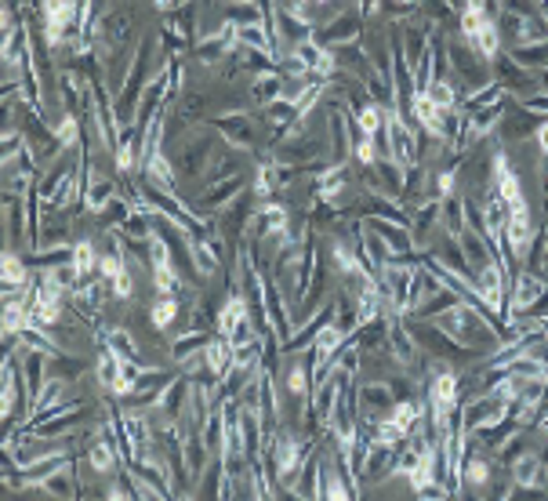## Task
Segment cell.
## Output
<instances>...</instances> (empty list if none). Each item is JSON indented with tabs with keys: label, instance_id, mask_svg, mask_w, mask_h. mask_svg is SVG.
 <instances>
[{
	"label": "cell",
	"instance_id": "obj_1",
	"mask_svg": "<svg viewBox=\"0 0 548 501\" xmlns=\"http://www.w3.org/2000/svg\"><path fill=\"white\" fill-rule=\"evenodd\" d=\"M269 450H272V476H277L280 487H291L298 468L313 454V443H302L295 432H277V440H272Z\"/></svg>",
	"mask_w": 548,
	"mask_h": 501
},
{
	"label": "cell",
	"instance_id": "obj_2",
	"mask_svg": "<svg viewBox=\"0 0 548 501\" xmlns=\"http://www.w3.org/2000/svg\"><path fill=\"white\" fill-rule=\"evenodd\" d=\"M313 41L324 44V48H331V52L364 41V15H360V8L353 5V8H345V12H335L324 26L313 30Z\"/></svg>",
	"mask_w": 548,
	"mask_h": 501
},
{
	"label": "cell",
	"instance_id": "obj_3",
	"mask_svg": "<svg viewBox=\"0 0 548 501\" xmlns=\"http://www.w3.org/2000/svg\"><path fill=\"white\" fill-rule=\"evenodd\" d=\"M505 414H508V400H505V396H497V392H479L476 400L461 403L458 421L465 425V432H468V436H476V432H483V429L497 425Z\"/></svg>",
	"mask_w": 548,
	"mask_h": 501
},
{
	"label": "cell",
	"instance_id": "obj_4",
	"mask_svg": "<svg viewBox=\"0 0 548 501\" xmlns=\"http://www.w3.org/2000/svg\"><path fill=\"white\" fill-rule=\"evenodd\" d=\"M490 178H494V189H497V196L505 200L508 211H530L526 193L519 185V175H515V167H512V160H508V153L501 146L490 156Z\"/></svg>",
	"mask_w": 548,
	"mask_h": 501
},
{
	"label": "cell",
	"instance_id": "obj_5",
	"mask_svg": "<svg viewBox=\"0 0 548 501\" xmlns=\"http://www.w3.org/2000/svg\"><path fill=\"white\" fill-rule=\"evenodd\" d=\"M335 317H338V302L335 298H327L324 306H317V317H306V320H298V327L291 331V338L280 345L288 356H295V353H306L313 342H317V335L327 327V324H335Z\"/></svg>",
	"mask_w": 548,
	"mask_h": 501
},
{
	"label": "cell",
	"instance_id": "obj_6",
	"mask_svg": "<svg viewBox=\"0 0 548 501\" xmlns=\"http://www.w3.org/2000/svg\"><path fill=\"white\" fill-rule=\"evenodd\" d=\"M447 59H450V70L468 84V88H476V84H487L490 80V62L487 59H479V52L465 41V44H458V41H450L447 44Z\"/></svg>",
	"mask_w": 548,
	"mask_h": 501
},
{
	"label": "cell",
	"instance_id": "obj_7",
	"mask_svg": "<svg viewBox=\"0 0 548 501\" xmlns=\"http://www.w3.org/2000/svg\"><path fill=\"white\" fill-rule=\"evenodd\" d=\"M207 128L218 131L222 142L232 146V149H247V153L254 149V124H250V113H214V117L207 120Z\"/></svg>",
	"mask_w": 548,
	"mask_h": 501
},
{
	"label": "cell",
	"instance_id": "obj_8",
	"mask_svg": "<svg viewBox=\"0 0 548 501\" xmlns=\"http://www.w3.org/2000/svg\"><path fill=\"white\" fill-rule=\"evenodd\" d=\"M247 164H250V153L247 149H232L222 142V149L214 153L211 167L203 171V185H218V182H229V178H243L247 175Z\"/></svg>",
	"mask_w": 548,
	"mask_h": 501
},
{
	"label": "cell",
	"instance_id": "obj_9",
	"mask_svg": "<svg viewBox=\"0 0 548 501\" xmlns=\"http://www.w3.org/2000/svg\"><path fill=\"white\" fill-rule=\"evenodd\" d=\"M544 288H548L544 277H537V273H530V269H519V273L512 277V288H508V320H512V317H523V313L544 295Z\"/></svg>",
	"mask_w": 548,
	"mask_h": 501
},
{
	"label": "cell",
	"instance_id": "obj_10",
	"mask_svg": "<svg viewBox=\"0 0 548 501\" xmlns=\"http://www.w3.org/2000/svg\"><path fill=\"white\" fill-rule=\"evenodd\" d=\"M490 66H494V73H497V84H501L505 91L519 95V99H526V95H534V88H541V84L530 77V70H523L519 62H512V55H508V52H501Z\"/></svg>",
	"mask_w": 548,
	"mask_h": 501
},
{
	"label": "cell",
	"instance_id": "obj_11",
	"mask_svg": "<svg viewBox=\"0 0 548 501\" xmlns=\"http://www.w3.org/2000/svg\"><path fill=\"white\" fill-rule=\"evenodd\" d=\"M222 149L218 138H200L193 135L185 146H182V156H178V175H203L214 160V153Z\"/></svg>",
	"mask_w": 548,
	"mask_h": 501
},
{
	"label": "cell",
	"instance_id": "obj_12",
	"mask_svg": "<svg viewBox=\"0 0 548 501\" xmlns=\"http://www.w3.org/2000/svg\"><path fill=\"white\" fill-rule=\"evenodd\" d=\"M247 320H250V302H247V295H243V291H232V295L222 302L218 317H214L218 335H225V338H232Z\"/></svg>",
	"mask_w": 548,
	"mask_h": 501
},
{
	"label": "cell",
	"instance_id": "obj_13",
	"mask_svg": "<svg viewBox=\"0 0 548 501\" xmlns=\"http://www.w3.org/2000/svg\"><path fill=\"white\" fill-rule=\"evenodd\" d=\"M385 349H389V356L400 364V367H414V360H418V342H414V335H411V327H403L400 324V317H392L389 320V342H385Z\"/></svg>",
	"mask_w": 548,
	"mask_h": 501
},
{
	"label": "cell",
	"instance_id": "obj_14",
	"mask_svg": "<svg viewBox=\"0 0 548 501\" xmlns=\"http://www.w3.org/2000/svg\"><path fill=\"white\" fill-rule=\"evenodd\" d=\"M356 403H360V411H364V414L382 418V414H389V411H392L396 392L389 389V382H364V385H356Z\"/></svg>",
	"mask_w": 548,
	"mask_h": 501
},
{
	"label": "cell",
	"instance_id": "obj_15",
	"mask_svg": "<svg viewBox=\"0 0 548 501\" xmlns=\"http://www.w3.org/2000/svg\"><path fill=\"white\" fill-rule=\"evenodd\" d=\"M19 407V356L8 349L5 353V378H0V418L12 425V414Z\"/></svg>",
	"mask_w": 548,
	"mask_h": 501
},
{
	"label": "cell",
	"instance_id": "obj_16",
	"mask_svg": "<svg viewBox=\"0 0 548 501\" xmlns=\"http://www.w3.org/2000/svg\"><path fill=\"white\" fill-rule=\"evenodd\" d=\"M508 472H512V479H515V490H523V487H541V490H544V483H548V472H544V465H541V454H534V450H523V454L508 465Z\"/></svg>",
	"mask_w": 548,
	"mask_h": 501
},
{
	"label": "cell",
	"instance_id": "obj_17",
	"mask_svg": "<svg viewBox=\"0 0 548 501\" xmlns=\"http://www.w3.org/2000/svg\"><path fill=\"white\" fill-rule=\"evenodd\" d=\"M458 240H461V250H465V259H468V266H472V273L476 269H483V266H490V262H497V255H494V247L487 243V236L483 232H476V229H461L458 232Z\"/></svg>",
	"mask_w": 548,
	"mask_h": 501
},
{
	"label": "cell",
	"instance_id": "obj_18",
	"mask_svg": "<svg viewBox=\"0 0 548 501\" xmlns=\"http://www.w3.org/2000/svg\"><path fill=\"white\" fill-rule=\"evenodd\" d=\"M243 185H247V178H229V182L207 185L203 196H200V207H207V211H229L243 196Z\"/></svg>",
	"mask_w": 548,
	"mask_h": 501
},
{
	"label": "cell",
	"instance_id": "obj_19",
	"mask_svg": "<svg viewBox=\"0 0 548 501\" xmlns=\"http://www.w3.org/2000/svg\"><path fill=\"white\" fill-rule=\"evenodd\" d=\"M203 360H207V374H211V378H225V374L232 371V360H236V345H232L225 335H218V338H211V342H207V349H203Z\"/></svg>",
	"mask_w": 548,
	"mask_h": 501
},
{
	"label": "cell",
	"instance_id": "obj_20",
	"mask_svg": "<svg viewBox=\"0 0 548 501\" xmlns=\"http://www.w3.org/2000/svg\"><path fill=\"white\" fill-rule=\"evenodd\" d=\"M501 99H508V91H505L497 80H487V84L465 88V91H461V99H458V109H461V113H472V109L494 106V102H501Z\"/></svg>",
	"mask_w": 548,
	"mask_h": 501
},
{
	"label": "cell",
	"instance_id": "obj_21",
	"mask_svg": "<svg viewBox=\"0 0 548 501\" xmlns=\"http://www.w3.org/2000/svg\"><path fill=\"white\" fill-rule=\"evenodd\" d=\"M353 117H356L360 135H367V138H385V128H389L392 109H389V106H382V102H367V106H364V109H356Z\"/></svg>",
	"mask_w": 548,
	"mask_h": 501
},
{
	"label": "cell",
	"instance_id": "obj_22",
	"mask_svg": "<svg viewBox=\"0 0 548 501\" xmlns=\"http://www.w3.org/2000/svg\"><path fill=\"white\" fill-rule=\"evenodd\" d=\"M284 73H261V77H250V102L261 109V106H269V102H277V99H284Z\"/></svg>",
	"mask_w": 548,
	"mask_h": 501
},
{
	"label": "cell",
	"instance_id": "obj_23",
	"mask_svg": "<svg viewBox=\"0 0 548 501\" xmlns=\"http://www.w3.org/2000/svg\"><path fill=\"white\" fill-rule=\"evenodd\" d=\"M138 131L135 128H124L120 138H117V149H113V171L117 175H131L138 171Z\"/></svg>",
	"mask_w": 548,
	"mask_h": 501
},
{
	"label": "cell",
	"instance_id": "obj_24",
	"mask_svg": "<svg viewBox=\"0 0 548 501\" xmlns=\"http://www.w3.org/2000/svg\"><path fill=\"white\" fill-rule=\"evenodd\" d=\"M207 335L200 331V327H189V331H182V335H175V342H171V360L182 367V364H189L193 356H200L203 349H207Z\"/></svg>",
	"mask_w": 548,
	"mask_h": 501
},
{
	"label": "cell",
	"instance_id": "obj_25",
	"mask_svg": "<svg viewBox=\"0 0 548 501\" xmlns=\"http://www.w3.org/2000/svg\"><path fill=\"white\" fill-rule=\"evenodd\" d=\"M490 479H494V465H490L483 454L465 458V468H461V490H490Z\"/></svg>",
	"mask_w": 548,
	"mask_h": 501
},
{
	"label": "cell",
	"instance_id": "obj_26",
	"mask_svg": "<svg viewBox=\"0 0 548 501\" xmlns=\"http://www.w3.org/2000/svg\"><path fill=\"white\" fill-rule=\"evenodd\" d=\"M508 55H512V62H519L523 70H548V37L544 41H534V44H515V48H508Z\"/></svg>",
	"mask_w": 548,
	"mask_h": 501
},
{
	"label": "cell",
	"instance_id": "obj_27",
	"mask_svg": "<svg viewBox=\"0 0 548 501\" xmlns=\"http://www.w3.org/2000/svg\"><path fill=\"white\" fill-rule=\"evenodd\" d=\"M313 392V374H309V356L295 353V364L288 367V396L306 400Z\"/></svg>",
	"mask_w": 548,
	"mask_h": 501
},
{
	"label": "cell",
	"instance_id": "obj_28",
	"mask_svg": "<svg viewBox=\"0 0 548 501\" xmlns=\"http://www.w3.org/2000/svg\"><path fill=\"white\" fill-rule=\"evenodd\" d=\"M138 171L146 175V182H153V185H160V189H175V167H171V160L164 156V149H156Z\"/></svg>",
	"mask_w": 548,
	"mask_h": 501
},
{
	"label": "cell",
	"instance_id": "obj_29",
	"mask_svg": "<svg viewBox=\"0 0 548 501\" xmlns=\"http://www.w3.org/2000/svg\"><path fill=\"white\" fill-rule=\"evenodd\" d=\"M465 229V196H447V200H439V232H450V236H458Z\"/></svg>",
	"mask_w": 548,
	"mask_h": 501
},
{
	"label": "cell",
	"instance_id": "obj_30",
	"mask_svg": "<svg viewBox=\"0 0 548 501\" xmlns=\"http://www.w3.org/2000/svg\"><path fill=\"white\" fill-rule=\"evenodd\" d=\"M476 52H479V59H487V62H494L501 52H505V41H501V30H497V23H487L472 41H468Z\"/></svg>",
	"mask_w": 548,
	"mask_h": 501
},
{
	"label": "cell",
	"instance_id": "obj_31",
	"mask_svg": "<svg viewBox=\"0 0 548 501\" xmlns=\"http://www.w3.org/2000/svg\"><path fill=\"white\" fill-rule=\"evenodd\" d=\"M30 490H44V494H52V497H73V494H77V472H73V465H66V468H59V472H52L41 487H30Z\"/></svg>",
	"mask_w": 548,
	"mask_h": 501
},
{
	"label": "cell",
	"instance_id": "obj_32",
	"mask_svg": "<svg viewBox=\"0 0 548 501\" xmlns=\"http://www.w3.org/2000/svg\"><path fill=\"white\" fill-rule=\"evenodd\" d=\"M178 298L175 295H160L156 302H153V309H149V320H153V327L156 331H171L175 327V320H178Z\"/></svg>",
	"mask_w": 548,
	"mask_h": 501
},
{
	"label": "cell",
	"instance_id": "obj_33",
	"mask_svg": "<svg viewBox=\"0 0 548 501\" xmlns=\"http://www.w3.org/2000/svg\"><path fill=\"white\" fill-rule=\"evenodd\" d=\"M73 266H77L80 280H88V277L99 273V250H95L91 240H73Z\"/></svg>",
	"mask_w": 548,
	"mask_h": 501
},
{
	"label": "cell",
	"instance_id": "obj_34",
	"mask_svg": "<svg viewBox=\"0 0 548 501\" xmlns=\"http://www.w3.org/2000/svg\"><path fill=\"white\" fill-rule=\"evenodd\" d=\"M425 95H429V102H432V106H439V109H458V99H461V91L454 88V80H450V77L432 80Z\"/></svg>",
	"mask_w": 548,
	"mask_h": 501
},
{
	"label": "cell",
	"instance_id": "obj_35",
	"mask_svg": "<svg viewBox=\"0 0 548 501\" xmlns=\"http://www.w3.org/2000/svg\"><path fill=\"white\" fill-rule=\"evenodd\" d=\"M240 44L243 48H258V52H272V55H280L277 44H272L265 23H250V26H240Z\"/></svg>",
	"mask_w": 548,
	"mask_h": 501
},
{
	"label": "cell",
	"instance_id": "obj_36",
	"mask_svg": "<svg viewBox=\"0 0 548 501\" xmlns=\"http://www.w3.org/2000/svg\"><path fill=\"white\" fill-rule=\"evenodd\" d=\"M99 385L102 389H109L113 392V385H117V378H120V356L109 349V345H102V353H99Z\"/></svg>",
	"mask_w": 548,
	"mask_h": 501
},
{
	"label": "cell",
	"instance_id": "obj_37",
	"mask_svg": "<svg viewBox=\"0 0 548 501\" xmlns=\"http://www.w3.org/2000/svg\"><path fill=\"white\" fill-rule=\"evenodd\" d=\"M55 138H59L62 149H77V146H80V120H77L73 113H66V117L55 124Z\"/></svg>",
	"mask_w": 548,
	"mask_h": 501
},
{
	"label": "cell",
	"instance_id": "obj_38",
	"mask_svg": "<svg viewBox=\"0 0 548 501\" xmlns=\"http://www.w3.org/2000/svg\"><path fill=\"white\" fill-rule=\"evenodd\" d=\"M461 8H468V12L483 15L487 23H497V19H501V12H505L501 0H461Z\"/></svg>",
	"mask_w": 548,
	"mask_h": 501
},
{
	"label": "cell",
	"instance_id": "obj_39",
	"mask_svg": "<svg viewBox=\"0 0 548 501\" xmlns=\"http://www.w3.org/2000/svg\"><path fill=\"white\" fill-rule=\"evenodd\" d=\"M458 193V171H439V175H432V196L436 200H447V196H454Z\"/></svg>",
	"mask_w": 548,
	"mask_h": 501
},
{
	"label": "cell",
	"instance_id": "obj_40",
	"mask_svg": "<svg viewBox=\"0 0 548 501\" xmlns=\"http://www.w3.org/2000/svg\"><path fill=\"white\" fill-rule=\"evenodd\" d=\"M458 26H461V37H465V41H472V37L487 26V19H483V15H476V12H468V8H461V12H458Z\"/></svg>",
	"mask_w": 548,
	"mask_h": 501
},
{
	"label": "cell",
	"instance_id": "obj_41",
	"mask_svg": "<svg viewBox=\"0 0 548 501\" xmlns=\"http://www.w3.org/2000/svg\"><path fill=\"white\" fill-rule=\"evenodd\" d=\"M109 288H113L109 295H113L117 302H128V298L135 295V280H131V266H128V269H124V273H120V277H117V280L109 284Z\"/></svg>",
	"mask_w": 548,
	"mask_h": 501
},
{
	"label": "cell",
	"instance_id": "obj_42",
	"mask_svg": "<svg viewBox=\"0 0 548 501\" xmlns=\"http://www.w3.org/2000/svg\"><path fill=\"white\" fill-rule=\"evenodd\" d=\"M519 106H523V109H530V113H541V117H548V91H534V95L519 99Z\"/></svg>",
	"mask_w": 548,
	"mask_h": 501
},
{
	"label": "cell",
	"instance_id": "obj_43",
	"mask_svg": "<svg viewBox=\"0 0 548 501\" xmlns=\"http://www.w3.org/2000/svg\"><path fill=\"white\" fill-rule=\"evenodd\" d=\"M534 146H537V153L548 160V120H541V124L534 128Z\"/></svg>",
	"mask_w": 548,
	"mask_h": 501
},
{
	"label": "cell",
	"instance_id": "obj_44",
	"mask_svg": "<svg viewBox=\"0 0 548 501\" xmlns=\"http://www.w3.org/2000/svg\"><path fill=\"white\" fill-rule=\"evenodd\" d=\"M189 0H153V8L160 12V15H171V12H178V8H185Z\"/></svg>",
	"mask_w": 548,
	"mask_h": 501
},
{
	"label": "cell",
	"instance_id": "obj_45",
	"mask_svg": "<svg viewBox=\"0 0 548 501\" xmlns=\"http://www.w3.org/2000/svg\"><path fill=\"white\" fill-rule=\"evenodd\" d=\"M537 84H541V91H548V70H541V80H537Z\"/></svg>",
	"mask_w": 548,
	"mask_h": 501
},
{
	"label": "cell",
	"instance_id": "obj_46",
	"mask_svg": "<svg viewBox=\"0 0 548 501\" xmlns=\"http://www.w3.org/2000/svg\"><path fill=\"white\" fill-rule=\"evenodd\" d=\"M541 338L548 342V317H541Z\"/></svg>",
	"mask_w": 548,
	"mask_h": 501
},
{
	"label": "cell",
	"instance_id": "obj_47",
	"mask_svg": "<svg viewBox=\"0 0 548 501\" xmlns=\"http://www.w3.org/2000/svg\"><path fill=\"white\" fill-rule=\"evenodd\" d=\"M537 425H541V429H544V436H548V418H541V421H537Z\"/></svg>",
	"mask_w": 548,
	"mask_h": 501
},
{
	"label": "cell",
	"instance_id": "obj_48",
	"mask_svg": "<svg viewBox=\"0 0 548 501\" xmlns=\"http://www.w3.org/2000/svg\"><path fill=\"white\" fill-rule=\"evenodd\" d=\"M229 5H236V0H229Z\"/></svg>",
	"mask_w": 548,
	"mask_h": 501
}]
</instances>
